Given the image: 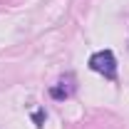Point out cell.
<instances>
[{
	"label": "cell",
	"instance_id": "obj_1",
	"mask_svg": "<svg viewBox=\"0 0 129 129\" xmlns=\"http://www.w3.org/2000/svg\"><path fill=\"white\" fill-rule=\"evenodd\" d=\"M87 64L97 75H102L107 80H117V57H114L112 50H97V52H92Z\"/></svg>",
	"mask_w": 129,
	"mask_h": 129
},
{
	"label": "cell",
	"instance_id": "obj_2",
	"mask_svg": "<svg viewBox=\"0 0 129 129\" xmlns=\"http://www.w3.org/2000/svg\"><path fill=\"white\" fill-rule=\"evenodd\" d=\"M72 94H75V77H72V75L62 77L57 84H52V87H50V97H52V99H57V102L70 99Z\"/></svg>",
	"mask_w": 129,
	"mask_h": 129
},
{
	"label": "cell",
	"instance_id": "obj_3",
	"mask_svg": "<svg viewBox=\"0 0 129 129\" xmlns=\"http://www.w3.org/2000/svg\"><path fill=\"white\" fill-rule=\"evenodd\" d=\"M32 119H35L37 127H42V122H45V109H37V112L32 114Z\"/></svg>",
	"mask_w": 129,
	"mask_h": 129
}]
</instances>
